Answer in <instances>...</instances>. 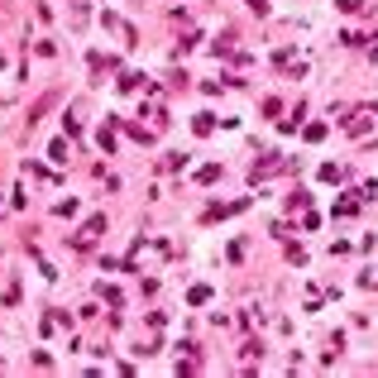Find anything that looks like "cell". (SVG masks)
<instances>
[{"label":"cell","instance_id":"1","mask_svg":"<svg viewBox=\"0 0 378 378\" xmlns=\"http://www.w3.org/2000/svg\"><path fill=\"white\" fill-rule=\"evenodd\" d=\"M335 5H340L345 15H354V10H359V0H335Z\"/></svg>","mask_w":378,"mask_h":378}]
</instances>
